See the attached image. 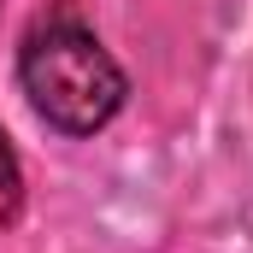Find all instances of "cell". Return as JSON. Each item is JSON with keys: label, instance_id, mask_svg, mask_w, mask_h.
Segmentation results:
<instances>
[{"label": "cell", "instance_id": "6da1fadb", "mask_svg": "<svg viewBox=\"0 0 253 253\" xmlns=\"http://www.w3.org/2000/svg\"><path fill=\"white\" fill-rule=\"evenodd\" d=\"M18 83L42 124L59 135H94L118 118L129 83L118 59L100 47V36L77 18H47L18 47Z\"/></svg>", "mask_w": 253, "mask_h": 253}, {"label": "cell", "instance_id": "7a4b0ae2", "mask_svg": "<svg viewBox=\"0 0 253 253\" xmlns=\"http://www.w3.org/2000/svg\"><path fill=\"white\" fill-rule=\"evenodd\" d=\"M18 206H24V171H18V153H12V141L0 129V224H12Z\"/></svg>", "mask_w": 253, "mask_h": 253}]
</instances>
